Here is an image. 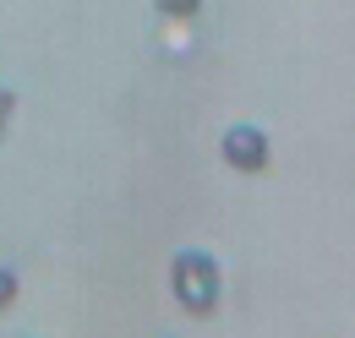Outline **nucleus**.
<instances>
[{"label": "nucleus", "instance_id": "1", "mask_svg": "<svg viewBox=\"0 0 355 338\" xmlns=\"http://www.w3.org/2000/svg\"><path fill=\"white\" fill-rule=\"evenodd\" d=\"M170 295L186 317H214L224 295V267L214 251L202 246H186V251L170 256Z\"/></svg>", "mask_w": 355, "mask_h": 338}, {"label": "nucleus", "instance_id": "2", "mask_svg": "<svg viewBox=\"0 0 355 338\" xmlns=\"http://www.w3.org/2000/svg\"><path fill=\"white\" fill-rule=\"evenodd\" d=\"M219 159L235 175H263L273 164V142H268L263 126H252V121H235V126H224L219 136Z\"/></svg>", "mask_w": 355, "mask_h": 338}, {"label": "nucleus", "instance_id": "3", "mask_svg": "<svg viewBox=\"0 0 355 338\" xmlns=\"http://www.w3.org/2000/svg\"><path fill=\"white\" fill-rule=\"evenodd\" d=\"M202 11V0H159V17H170V22H191Z\"/></svg>", "mask_w": 355, "mask_h": 338}, {"label": "nucleus", "instance_id": "4", "mask_svg": "<svg viewBox=\"0 0 355 338\" xmlns=\"http://www.w3.org/2000/svg\"><path fill=\"white\" fill-rule=\"evenodd\" d=\"M22 295V278H17V267H0V311H11Z\"/></svg>", "mask_w": 355, "mask_h": 338}, {"label": "nucleus", "instance_id": "5", "mask_svg": "<svg viewBox=\"0 0 355 338\" xmlns=\"http://www.w3.org/2000/svg\"><path fill=\"white\" fill-rule=\"evenodd\" d=\"M11 115H17V93H11V87H0V136L11 131Z\"/></svg>", "mask_w": 355, "mask_h": 338}]
</instances>
